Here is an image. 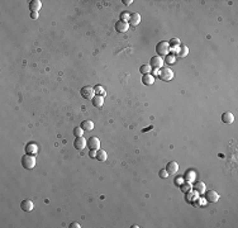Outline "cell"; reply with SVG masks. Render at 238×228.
I'll list each match as a JSON object with an SVG mask.
<instances>
[{
    "label": "cell",
    "instance_id": "277c9868",
    "mask_svg": "<svg viewBox=\"0 0 238 228\" xmlns=\"http://www.w3.org/2000/svg\"><path fill=\"white\" fill-rule=\"evenodd\" d=\"M169 51H170V45H169V42L162 41V42H160V43H157V46H156V52L158 53V56L167 55Z\"/></svg>",
    "mask_w": 238,
    "mask_h": 228
},
{
    "label": "cell",
    "instance_id": "4dcf8cb0",
    "mask_svg": "<svg viewBox=\"0 0 238 228\" xmlns=\"http://www.w3.org/2000/svg\"><path fill=\"white\" fill-rule=\"evenodd\" d=\"M70 227H71V228H80V224H79L77 222H72V223L70 224Z\"/></svg>",
    "mask_w": 238,
    "mask_h": 228
},
{
    "label": "cell",
    "instance_id": "ffe728a7",
    "mask_svg": "<svg viewBox=\"0 0 238 228\" xmlns=\"http://www.w3.org/2000/svg\"><path fill=\"white\" fill-rule=\"evenodd\" d=\"M96 160L104 162L107 160V152L104 150H100V148L96 150Z\"/></svg>",
    "mask_w": 238,
    "mask_h": 228
},
{
    "label": "cell",
    "instance_id": "4316f807",
    "mask_svg": "<svg viewBox=\"0 0 238 228\" xmlns=\"http://www.w3.org/2000/svg\"><path fill=\"white\" fill-rule=\"evenodd\" d=\"M191 188H193V186H191L189 183L180 185V189H181V192H184V193H188V192H190V190H191Z\"/></svg>",
    "mask_w": 238,
    "mask_h": 228
},
{
    "label": "cell",
    "instance_id": "52a82bcc",
    "mask_svg": "<svg viewBox=\"0 0 238 228\" xmlns=\"http://www.w3.org/2000/svg\"><path fill=\"white\" fill-rule=\"evenodd\" d=\"M205 199L209 203H217L218 200H219V195H218V193L215 192V190H209V192L205 193Z\"/></svg>",
    "mask_w": 238,
    "mask_h": 228
},
{
    "label": "cell",
    "instance_id": "7a4b0ae2",
    "mask_svg": "<svg viewBox=\"0 0 238 228\" xmlns=\"http://www.w3.org/2000/svg\"><path fill=\"white\" fill-rule=\"evenodd\" d=\"M22 166L24 167V169H27V170H31V169H33L34 166H36V157L34 156H32V155H24L23 157H22Z\"/></svg>",
    "mask_w": 238,
    "mask_h": 228
},
{
    "label": "cell",
    "instance_id": "83f0119b",
    "mask_svg": "<svg viewBox=\"0 0 238 228\" xmlns=\"http://www.w3.org/2000/svg\"><path fill=\"white\" fill-rule=\"evenodd\" d=\"M129 17H131V14H129L128 12H123V13L121 14V21L128 22V21H129Z\"/></svg>",
    "mask_w": 238,
    "mask_h": 228
},
{
    "label": "cell",
    "instance_id": "1f68e13d",
    "mask_svg": "<svg viewBox=\"0 0 238 228\" xmlns=\"http://www.w3.org/2000/svg\"><path fill=\"white\" fill-rule=\"evenodd\" d=\"M124 5H131L132 3H133V0H123V2H122Z\"/></svg>",
    "mask_w": 238,
    "mask_h": 228
},
{
    "label": "cell",
    "instance_id": "603a6c76",
    "mask_svg": "<svg viewBox=\"0 0 238 228\" xmlns=\"http://www.w3.org/2000/svg\"><path fill=\"white\" fill-rule=\"evenodd\" d=\"M151 70H152V67H151L148 64H145V65H142V66L140 67V72H141V74H143V75L151 74Z\"/></svg>",
    "mask_w": 238,
    "mask_h": 228
},
{
    "label": "cell",
    "instance_id": "d6a6232c",
    "mask_svg": "<svg viewBox=\"0 0 238 228\" xmlns=\"http://www.w3.org/2000/svg\"><path fill=\"white\" fill-rule=\"evenodd\" d=\"M38 17H39V13H32V14H31V18H32V19H37Z\"/></svg>",
    "mask_w": 238,
    "mask_h": 228
},
{
    "label": "cell",
    "instance_id": "30bf717a",
    "mask_svg": "<svg viewBox=\"0 0 238 228\" xmlns=\"http://www.w3.org/2000/svg\"><path fill=\"white\" fill-rule=\"evenodd\" d=\"M26 152L28 155H32V156H36L38 154V145L34 143V142H31L26 146Z\"/></svg>",
    "mask_w": 238,
    "mask_h": 228
},
{
    "label": "cell",
    "instance_id": "6da1fadb",
    "mask_svg": "<svg viewBox=\"0 0 238 228\" xmlns=\"http://www.w3.org/2000/svg\"><path fill=\"white\" fill-rule=\"evenodd\" d=\"M158 78L162 81H170L174 79V72L170 67H161L160 72H158Z\"/></svg>",
    "mask_w": 238,
    "mask_h": 228
},
{
    "label": "cell",
    "instance_id": "9a60e30c",
    "mask_svg": "<svg viewBox=\"0 0 238 228\" xmlns=\"http://www.w3.org/2000/svg\"><path fill=\"white\" fill-rule=\"evenodd\" d=\"M222 122L226 124H232L234 122V116L231 112H224L222 114Z\"/></svg>",
    "mask_w": 238,
    "mask_h": 228
},
{
    "label": "cell",
    "instance_id": "cb8c5ba5",
    "mask_svg": "<svg viewBox=\"0 0 238 228\" xmlns=\"http://www.w3.org/2000/svg\"><path fill=\"white\" fill-rule=\"evenodd\" d=\"M84 135V129L81 127H75L74 128V136L75 137H83Z\"/></svg>",
    "mask_w": 238,
    "mask_h": 228
},
{
    "label": "cell",
    "instance_id": "9c48e42d",
    "mask_svg": "<svg viewBox=\"0 0 238 228\" xmlns=\"http://www.w3.org/2000/svg\"><path fill=\"white\" fill-rule=\"evenodd\" d=\"M88 146L90 150H99L100 148V140L98 137H90L88 140Z\"/></svg>",
    "mask_w": 238,
    "mask_h": 228
},
{
    "label": "cell",
    "instance_id": "d4e9b609",
    "mask_svg": "<svg viewBox=\"0 0 238 228\" xmlns=\"http://www.w3.org/2000/svg\"><path fill=\"white\" fill-rule=\"evenodd\" d=\"M180 40H177V38H172V40L169 42V45H170V48H175V47H177V46H180Z\"/></svg>",
    "mask_w": 238,
    "mask_h": 228
},
{
    "label": "cell",
    "instance_id": "8992f818",
    "mask_svg": "<svg viewBox=\"0 0 238 228\" xmlns=\"http://www.w3.org/2000/svg\"><path fill=\"white\" fill-rule=\"evenodd\" d=\"M74 146H75L76 150L83 151V150L88 146V141H86L84 137H76V140H75V142H74Z\"/></svg>",
    "mask_w": 238,
    "mask_h": 228
},
{
    "label": "cell",
    "instance_id": "f1b7e54d",
    "mask_svg": "<svg viewBox=\"0 0 238 228\" xmlns=\"http://www.w3.org/2000/svg\"><path fill=\"white\" fill-rule=\"evenodd\" d=\"M158 175H160L162 179H166V178L169 176V173H167L166 169H165V170H160V173H158Z\"/></svg>",
    "mask_w": 238,
    "mask_h": 228
},
{
    "label": "cell",
    "instance_id": "e0dca14e",
    "mask_svg": "<svg viewBox=\"0 0 238 228\" xmlns=\"http://www.w3.org/2000/svg\"><path fill=\"white\" fill-rule=\"evenodd\" d=\"M188 53H189V48H188L185 45H180V50L176 52L177 57H180V59H184V57H186Z\"/></svg>",
    "mask_w": 238,
    "mask_h": 228
},
{
    "label": "cell",
    "instance_id": "ac0fdd59",
    "mask_svg": "<svg viewBox=\"0 0 238 228\" xmlns=\"http://www.w3.org/2000/svg\"><path fill=\"white\" fill-rule=\"evenodd\" d=\"M142 83H143L145 85H147V86L152 85V84L155 83V78H153V75H151V74L143 75V78H142Z\"/></svg>",
    "mask_w": 238,
    "mask_h": 228
},
{
    "label": "cell",
    "instance_id": "4fadbf2b",
    "mask_svg": "<svg viewBox=\"0 0 238 228\" xmlns=\"http://www.w3.org/2000/svg\"><path fill=\"white\" fill-rule=\"evenodd\" d=\"M42 8V2L41 0H32L29 2V9L32 13H38Z\"/></svg>",
    "mask_w": 238,
    "mask_h": 228
},
{
    "label": "cell",
    "instance_id": "f546056e",
    "mask_svg": "<svg viewBox=\"0 0 238 228\" xmlns=\"http://www.w3.org/2000/svg\"><path fill=\"white\" fill-rule=\"evenodd\" d=\"M89 155H90V157H93V159H96V150H91Z\"/></svg>",
    "mask_w": 238,
    "mask_h": 228
},
{
    "label": "cell",
    "instance_id": "5b68a950",
    "mask_svg": "<svg viewBox=\"0 0 238 228\" xmlns=\"http://www.w3.org/2000/svg\"><path fill=\"white\" fill-rule=\"evenodd\" d=\"M150 66L153 67V69H161L164 66V60L160 56H153L150 60Z\"/></svg>",
    "mask_w": 238,
    "mask_h": 228
},
{
    "label": "cell",
    "instance_id": "836d02e7",
    "mask_svg": "<svg viewBox=\"0 0 238 228\" xmlns=\"http://www.w3.org/2000/svg\"><path fill=\"white\" fill-rule=\"evenodd\" d=\"M175 183H176V184H178V186H180V184L183 183V179H181V178H177V179L175 180Z\"/></svg>",
    "mask_w": 238,
    "mask_h": 228
},
{
    "label": "cell",
    "instance_id": "5bb4252c",
    "mask_svg": "<svg viewBox=\"0 0 238 228\" xmlns=\"http://www.w3.org/2000/svg\"><path fill=\"white\" fill-rule=\"evenodd\" d=\"M128 23H129L131 26H133V27L138 26V24L141 23V15L138 14V13H132V14H131V17H129V21H128Z\"/></svg>",
    "mask_w": 238,
    "mask_h": 228
},
{
    "label": "cell",
    "instance_id": "484cf974",
    "mask_svg": "<svg viewBox=\"0 0 238 228\" xmlns=\"http://www.w3.org/2000/svg\"><path fill=\"white\" fill-rule=\"evenodd\" d=\"M175 56H172V55H166V59H165V61H166V64H169V65H174L175 64Z\"/></svg>",
    "mask_w": 238,
    "mask_h": 228
},
{
    "label": "cell",
    "instance_id": "8fae6325",
    "mask_svg": "<svg viewBox=\"0 0 238 228\" xmlns=\"http://www.w3.org/2000/svg\"><path fill=\"white\" fill-rule=\"evenodd\" d=\"M21 208H22V211L23 212H32L33 211V208H34V204H33V202L32 200H29V199H26V200H23L22 203H21Z\"/></svg>",
    "mask_w": 238,
    "mask_h": 228
},
{
    "label": "cell",
    "instance_id": "2e32d148",
    "mask_svg": "<svg viewBox=\"0 0 238 228\" xmlns=\"http://www.w3.org/2000/svg\"><path fill=\"white\" fill-rule=\"evenodd\" d=\"M93 105L95 108H102L104 105V97H100V95H95V97L91 99Z\"/></svg>",
    "mask_w": 238,
    "mask_h": 228
},
{
    "label": "cell",
    "instance_id": "ba28073f",
    "mask_svg": "<svg viewBox=\"0 0 238 228\" xmlns=\"http://www.w3.org/2000/svg\"><path fill=\"white\" fill-rule=\"evenodd\" d=\"M129 29V23L128 22H123V21H118L115 23V31L119 33H124Z\"/></svg>",
    "mask_w": 238,
    "mask_h": 228
},
{
    "label": "cell",
    "instance_id": "44dd1931",
    "mask_svg": "<svg viewBox=\"0 0 238 228\" xmlns=\"http://www.w3.org/2000/svg\"><path fill=\"white\" fill-rule=\"evenodd\" d=\"M194 189L196 190V193L198 194H204L205 193V184L204 183H196L195 185H194Z\"/></svg>",
    "mask_w": 238,
    "mask_h": 228
},
{
    "label": "cell",
    "instance_id": "7402d4cb",
    "mask_svg": "<svg viewBox=\"0 0 238 228\" xmlns=\"http://www.w3.org/2000/svg\"><path fill=\"white\" fill-rule=\"evenodd\" d=\"M94 91H95V94H96V95H100V97H105V95H107V93H105L104 88H103V86H100V85H96V86L94 88Z\"/></svg>",
    "mask_w": 238,
    "mask_h": 228
},
{
    "label": "cell",
    "instance_id": "d6986e66",
    "mask_svg": "<svg viewBox=\"0 0 238 228\" xmlns=\"http://www.w3.org/2000/svg\"><path fill=\"white\" fill-rule=\"evenodd\" d=\"M80 127H81L84 131H88V132H89V131H93V129H94V122H93V121H89V119H88V121H84V122L80 124Z\"/></svg>",
    "mask_w": 238,
    "mask_h": 228
},
{
    "label": "cell",
    "instance_id": "3957f363",
    "mask_svg": "<svg viewBox=\"0 0 238 228\" xmlns=\"http://www.w3.org/2000/svg\"><path fill=\"white\" fill-rule=\"evenodd\" d=\"M80 94L84 99H88V100H91L94 97H95V91H94V88L91 86H84L81 90H80Z\"/></svg>",
    "mask_w": 238,
    "mask_h": 228
},
{
    "label": "cell",
    "instance_id": "7c38bea8",
    "mask_svg": "<svg viewBox=\"0 0 238 228\" xmlns=\"http://www.w3.org/2000/svg\"><path fill=\"white\" fill-rule=\"evenodd\" d=\"M166 171L169 173V175H174L178 171V165L176 161H170L167 165H166Z\"/></svg>",
    "mask_w": 238,
    "mask_h": 228
}]
</instances>
